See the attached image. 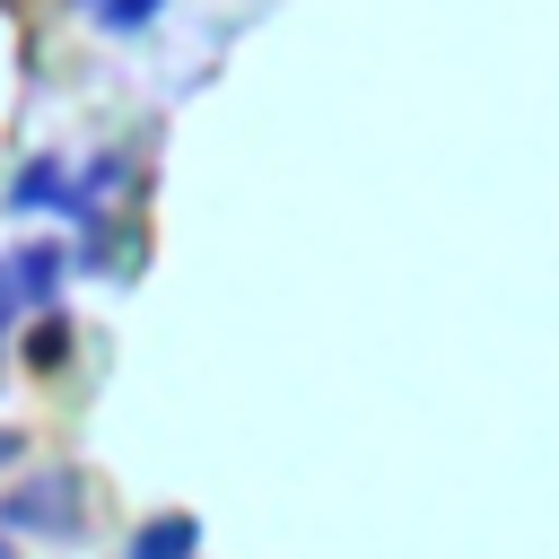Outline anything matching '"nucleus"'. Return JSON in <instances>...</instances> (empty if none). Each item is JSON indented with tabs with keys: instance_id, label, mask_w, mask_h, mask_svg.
I'll use <instances>...</instances> for the list:
<instances>
[{
	"instance_id": "obj_6",
	"label": "nucleus",
	"mask_w": 559,
	"mask_h": 559,
	"mask_svg": "<svg viewBox=\"0 0 559 559\" xmlns=\"http://www.w3.org/2000/svg\"><path fill=\"white\" fill-rule=\"evenodd\" d=\"M192 550H201V524L166 507V515H148V524L131 533V550H122V559H192Z\"/></svg>"
},
{
	"instance_id": "obj_7",
	"label": "nucleus",
	"mask_w": 559,
	"mask_h": 559,
	"mask_svg": "<svg viewBox=\"0 0 559 559\" xmlns=\"http://www.w3.org/2000/svg\"><path fill=\"white\" fill-rule=\"evenodd\" d=\"M17 314H26V306H17V280H9V253H0V332H9Z\"/></svg>"
},
{
	"instance_id": "obj_4",
	"label": "nucleus",
	"mask_w": 559,
	"mask_h": 559,
	"mask_svg": "<svg viewBox=\"0 0 559 559\" xmlns=\"http://www.w3.org/2000/svg\"><path fill=\"white\" fill-rule=\"evenodd\" d=\"M131 175H140V166H131L122 148H96L87 166H70V218H87V210L122 201V192H131Z\"/></svg>"
},
{
	"instance_id": "obj_2",
	"label": "nucleus",
	"mask_w": 559,
	"mask_h": 559,
	"mask_svg": "<svg viewBox=\"0 0 559 559\" xmlns=\"http://www.w3.org/2000/svg\"><path fill=\"white\" fill-rule=\"evenodd\" d=\"M9 218H70V157H61V148L17 157V175H9Z\"/></svg>"
},
{
	"instance_id": "obj_8",
	"label": "nucleus",
	"mask_w": 559,
	"mask_h": 559,
	"mask_svg": "<svg viewBox=\"0 0 559 559\" xmlns=\"http://www.w3.org/2000/svg\"><path fill=\"white\" fill-rule=\"evenodd\" d=\"M9 463H26V428H9V419H0V472H9Z\"/></svg>"
},
{
	"instance_id": "obj_1",
	"label": "nucleus",
	"mask_w": 559,
	"mask_h": 559,
	"mask_svg": "<svg viewBox=\"0 0 559 559\" xmlns=\"http://www.w3.org/2000/svg\"><path fill=\"white\" fill-rule=\"evenodd\" d=\"M0 524H9V533H44V542L79 533V480H70V472H35V480H17V489L0 498Z\"/></svg>"
},
{
	"instance_id": "obj_3",
	"label": "nucleus",
	"mask_w": 559,
	"mask_h": 559,
	"mask_svg": "<svg viewBox=\"0 0 559 559\" xmlns=\"http://www.w3.org/2000/svg\"><path fill=\"white\" fill-rule=\"evenodd\" d=\"M9 280H17V306H26V314H52V306H61V280H70V245H61V236L17 245V253H9Z\"/></svg>"
},
{
	"instance_id": "obj_5",
	"label": "nucleus",
	"mask_w": 559,
	"mask_h": 559,
	"mask_svg": "<svg viewBox=\"0 0 559 559\" xmlns=\"http://www.w3.org/2000/svg\"><path fill=\"white\" fill-rule=\"evenodd\" d=\"M70 9H79V26H96L114 44H131V35H148L166 17V0H70Z\"/></svg>"
}]
</instances>
